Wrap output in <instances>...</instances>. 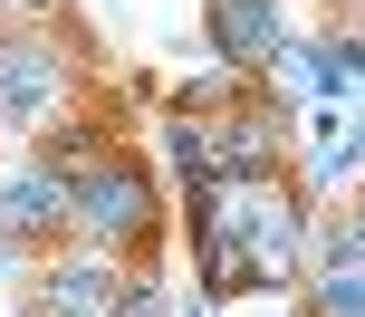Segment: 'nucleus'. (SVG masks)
<instances>
[{"mask_svg": "<svg viewBox=\"0 0 365 317\" xmlns=\"http://www.w3.org/2000/svg\"><path fill=\"white\" fill-rule=\"evenodd\" d=\"M77 77H87V58H77V38L58 29V19H38V29H0V135L58 125V115L77 106Z\"/></svg>", "mask_w": 365, "mask_h": 317, "instance_id": "nucleus-2", "label": "nucleus"}, {"mask_svg": "<svg viewBox=\"0 0 365 317\" xmlns=\"http://www.w3.org/2000/svg\"><path fill=\"white\" fill-rule=\"evenodd\" d=\"M68 241L106 250V260H154V241H164V173H154L145 154H125V145H115L106 164H87L77 173Z\"/></svg>", "mask_w": 365, "mask_h": 317, "instance_id": "nucleus-1", "label": "nucleus"}, {"mask_svg": "<svg viewBox=\"0 0 365 317\" xmlns=\"http://www.w3.org/2000/svg\"><path fill=\"white\" fill-rule=\"evenodd\" d=\"M68 0H0V29H38V19H58Z\"/></svg>", "mask_w": 365, "mask_h": 317, "instance_id": "nucleus-13", "label": "nucleus"}, {"mask_svg": "<svg viewBox=\"0 0 365 317\" xmlns=\"http://www.w3.org/2000/svg\"><path fill=\"white\" fill-rule=\"evenodd\" d=\"M317 269H365V250H356L346 212H336V222H317V241H308V279H317Z\"/></svg>", "mask_w": 365, "mask_h": 317, "instance_id": "nucleus-12", "label": "nucleus"}, {"mask_svg": "<svg viewBox=\"0 0 365 317\" xmlns=\"http://www.w3.org/2000/svg\"><path fill=\"white\" fill-rule=\"evenodd\" d=\"M115 317H182V308H173V289H164V269H154V260H135V269H125V298H115Z\"/></svg>", "mask_w": 365, "mask_h": 317, "instance_id": "nucleus-11", "label": "nucleus"}, {"mask_svg": "<svg viewBox=\"0 0 365 317\" xmlns=\"http://www.w3.org/2000/svg\"><path fill=\"white\" fill-rule=\"evenodd\" d=\"M154 173H164L173 192H202L212 183V115H154Z\"/></svg>", "mask_w": 365, "mask_h": 317, "instance_id": "nucleus-7", "label": "nucleus"}, {"mask_svg": "<svg viewBox=\"0 0 365 317\" xmlns=\"http://www.w3.org/2000/svg\"><path fill=\"white\" fill-rule=\"evenodd\" d=\"M202 317H212V308H202Z\"/></svg>", "mask_w": 365, "mask_h": 317, "instance_id": "nucleus-16", "label": "nucleus"}, {"mask_svg": "<svg viewBox=\"0 0 365 317\" xmlns=\"http://www.w3.org/2000/svg\"><path fill=\"white\" fill-rule=\"evenodd\" d=\"M192 241V279H202V298H259V279H250V241H231V231H182Z\"/></svg>", "mask_w": 365, "mask_h": 317, "instance_id": "nucleus-9", "label": "nucleus"}, {"mask_svg": "<svg viewBox=\"0 0 365 317\" xmlns=\"http://www.w3.org/2000/svg\"><path fill=\"white\" fill-rule=\"evenodd\" d=\"M346 231H356V250H365V192H356V202H346Z\"/></svg>", "mask_w": 365, "mask_h": 317, "instance_id": "nucleus-14", "label": "nucleus"}, {"mask_svg": "<svg viewBox=\"0 0 365 317\" xmlns=\"http://www.w3.org/2000/svg\"><path fill=\"white\" fill-rule=\"evenodd\" d=\"M308 241H317V202L279 173L269 202H259V222H250V279H259V298L308 289Z\"/></svg>", "mask_w": 365, "mask_h": 317, "instance_id": "nucleus-5", "label": "nucleus"}, {"mask_svg": "<svg viewBox=\"0 0 365 317\" xmlns=\"http://www.w3.org/2000/svg\"><path fill=\"white\" fill-rule=\"evenodd\" d=\"M346 10H356V19H365V0H346Z\"/></svg>", "mask_w": 365, "mask_h": 317, "instance_id": "nucleus-15", "label": "nucleus"}, {"mask_svg": "<svg viewBox=\"0 0 365 317\" xmlns=\"http://www.w3.org/2000/svg\"><path fill=\"white\" fill-rule=\"evenodd\" d=\"M38 164H58V173H68V183H77V173H87V164H106V154H115V125H106V115H87V106H68V115H58V125H38Z\"/></svg>", "mask_w": 365, "mask_h": 317, "instance_id": "nucleus-8", "label": "nucleus"}, {"mask_svg": "<svg viewBox=\"0 0 365 317\" xmlns=\"http://www.w3.org/2000/svg\"><path fill=\"white\" fill-rule=\"evenodd\" d=\"M68 212H77V183L58 164H38V154H10L0 164V260H48L58 241H68Z\"/></svg>", "mask_w": 365, "mask_h": 317, "instance_id": "nucleus-3", "label": "nucleus"}, {"mask_svg": "<svg viewBox=\"0 0 365 317\" xmlns=\"http://www.w3.org/2000/svg\"><path fill=\"white\" fill-rule=\"evenodd\" d=\"M125 269H135V260H106V250L58 241L48 260H29V317H115Z\"/></svg>", "mask_w": 365, "mask_h": 317, "instance_id": "nucleus-4", "label": "nucleus"}, {"mask_svg": "<svg viewBox=\"0 0 365 317\" xmlns=\"http://www.w3.org/2000/svg\"><path fill=\"white\" fill-rule=\"evenodd\" d=\"M289 38H298L289 0H202V48H212V68H231V77H269Z\"/></svg>", "mask_w": 365, "mask_h": 317, "instance_id": "nucleus-6", "label": "nucleus"}, {"mask_svg": "<svg viewBox=\"0 0 365 317\" xmlns=\"http://www.w3.org/2000/svg\"><path fill=\"white\" fill-rule=\"evenodd\" d=\"M298 298H308V317H365V269H317Z\"/></svg>", "mask_w": 365, "mask_h": 317, "instance_id": "nucleus-10", "label": "nucleus"}]
</instances>
